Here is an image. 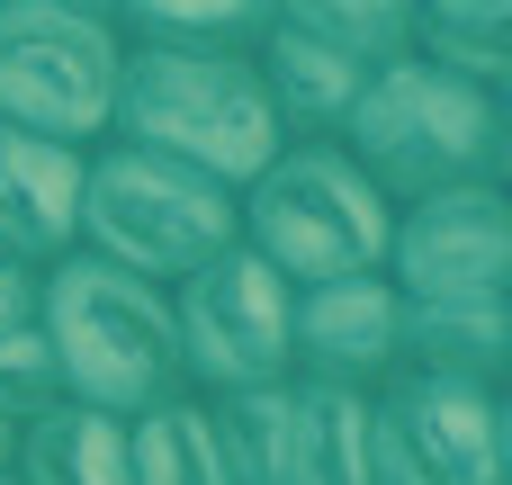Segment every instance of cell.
Here are the masks:
<instances>
[{"label":"cell","mask_w":512,"mask_h":485,"mask_svg":"<svg viewBox=\"0 0 512 485\" xmlns=\"http://www.w3.org/2000/svg\"><path fill=\"white\" fill-rule=\"evenodd\" d=\"M0 485H18V477H9V468H0Z\"/></svg>","instance_id":"24"},{"label":"cell","mask_w":512,"mask_h":485,"mask_svg":"<svg viewBox=\"0 0 512 485\" xmlns=\"http://www.w3.org/2000/svg\"><path fill=\"white\" fill-rule=\"evenodd\" d=\"M279 18L351 72H387L414 54V0H279Z\"/></svg>","instance_id":"19"},{"label":"cell","mask_w":512,"mask_h":485,"mask_svg":"<svg viewBox=\"0 0 512 485\" xmlns=\"http://www.w3.org/2000/svg\"><path fill=\"white\" fill-rule=\"evenodd\" d=\"M288 485H369V396L288 378Z\"/></svg>","instance_id":"15"},{"label":"cell","mask_w":512,"mask_h":485,"mask_svg":"<svg viewBox=\"0 0 512 485\" xmlns=\"http://www.w3.org/2000/svg\"><path fill=\"white\" fill-rule=\"evenodd\" d=\"M72 252L144 279V288H180L189 270L234 252V189L162 162V153H135V144H90V162H81V243Z\"/></svg>","instance_id":"5"},{"label":"cell","mask_w":512,"mask_h":485,"mask_svg":"<svg viewBox=\"0 0 512 485\" xmlns=\"http://www.w3.org/2000/svg\"><path fill=\"white\" fill-rule=\"evenodd\" d=\"M396 315H405V306H396L387 270L297 288V306H288V378L378 396V387L396 378Z\"/></svg>","instance_id":"10"},{"label":"cell","mask_w":512,"mask_h":485,"mask_svg":"<svg viewBox=\"0 0 512 485\" xmlns=\"http://www.w3.org/2000/svg\"><path fill=\"white\" fill-rule=\"evenodd\" d=\"M36 333L54 351L63 405L117 414L135 423L180 387V333H171V288H144L90 252H63L54 270H36Z\"/></svg>","instance_id":"1"},{"label":"cell","mask_w":512,"mask_h":485,"mask_svg":"<svg viewBox=\"0 0 512 485\" xmlns=\"http://www.w3.org/2000/svg\"><path fill=\"white\" fill-rule=\"evenodd\" d=\"M45 405H63V378H54L45 333H36V324H18V333H0V423L18 432V423H36Z\"/></svg>","instance_id":"21"},{"label":"cell","mask_w":512,"mask_h":485,"mask_svg":"<svg viewBox=\"0 0 512 485\" xmlns=\"http://www.w3.org/2000/svg\"><path fill=\"white\" fill-rule=\"evenodd\" d=\"M369 485H504V387L396 369L369 396Z\"/></svg>","instance_id":"8"},{"label":"cell","mask_w":512,"mask_h":485,"mask_svg":"<svg viewBox=\"0 0 512 485\" xmlns=\"http://www.w3.org/2000/svg\"><path fill=\"white\" fill-rule=\"evenodd\" d=\"M252 72H261V99H270V117H279L288 144H333L342 117H351V99L369 90V72H351L342 54H324L288 18H270V45L252 54Z\"/></svg>","instance_id":"13"},{"label":"cell","mask_w":512,"mask_h":485,"mask_svg":"<svg viewBox=\"0 0 512 485\" xmlns=\"http://www.w3.org/2000/svg\"><path fill=\"white\" fill-rule=\"evenodd\" d=\"M108 144H135V153H162L216 189H252L261 162L288 144L270 99H261V72L234 63V54H162V45H126L117 63V117H108Z\"/></svg>","instance_id":"2"},{"label":"cell","mask_w":512,"mask_h":485,"mask_svg":"<svg viewBox=\"0 0 512 485\" xmlns=\"http://www.w3.org/2000/svg\"><path fill=\"white\" fill-rule=\"evenodd\" d=\"M126 36L81 0H0V126L45 144H108Z\"/></svg>","instance_id":"6"},{"label":"cell","mask_w":512,"mask_h":485,"mask_svg":"<svg viewBox=\"0 0 512 485\" xmlns=\"http://www.w3.org/2000/svg\"><path fill=\"white\" fill-rule=\"evenodd\" d=\"M9 477L18 485H126V423L90 414V405H45L9 441Z\"/></svg>","instance_id":"14"},{"label":"cell","mask_w":512,"mask_h":485,"mask_svg":"<svg viewBox=\"0 0 512 485\" xmlns=\"http://www.w3.org/2000/svg\"><path fill=\"white\" fill-rule=\"evenodd\" d=\"M504 351H512V306L504 297H432V306H405L396 315V369H414V378L504 387Z\"/></svg>","instance_id":"12"},{"label":"cell","mask_w":512,"mask_h":485,"mask_svg":"<svg viewBox=\"0 0 512 485\" xmlns=\"http://www.w3.org/2000/svg\"><path fill=\"white\" fill-rule=\"evenodd\" d=\"M9 441H18V432H9V423H0V468H9Z\"/></svg>","instance_id":"23"},{"label":"cell","mask_w":512,"mask_h":485,"mask_svg":"<svg viewBox=\"0 0 512 485\" xmlns=\"http://www.w3.org/2000/svg\"><path fill=\"white\" fill-rule=\"evenodd\" d=\"M369 180H378V198L387 207H405V198H432V189H468V180H504V99L495 90H468V81H450V72H432V63H387V72H369V90L351 99V117H342V135H333Z\"/></svg>","instance_id":"3"},{"label":"cell","mask_w":512,"mask_h":485,"mask_svg":"<svg viewBox=\"0 0 512 485\" xmlns=\"http://www.w3.org/2000/svg\"><path fill=\"white\" fill-rule=\"evenodd\" d=\"M387 225H396V207L342 144H279L261 162V180L234 198V243L261 270H279L288 288L387 270Z\"/></svg>","instance_id":"4"},{"label":"cell","mask_w":512,"mask_h":485,"mask_svg":"<svg viewBox=\"0 0 512 485\" xmlns=\"http://www.w3.org/2000/svg\"><path fill=\"white\" fill-rule=\"evenodd\" d=\"M225 450L234 485H288V387H252V396H198Z\"/></svg>","instance_id":"20"},{"label":"cell","mask_w":512,"mask_h":485,"mask_svg":"<svg viewBox=\"0 0 512 485\" xmlns=\"http://www.w3.org/2000/svg\"><path fill=\"white\" fill-rule=\"evenodd\" d=\"M126 485H234L198 396H162L126 423Z\"/></svg>","instance_id":"17"},{"label":"cell","mask_w":512,"mask_h":485,"mask_svg":"<svg viewBox=\"0 0 512 485\" xmlns=\"http://www.w3.org/2000/svg\"><path fill=\"white\" fill-rule=\"evenodd\" d=\"M288 306L297 288L261 270L243 243L216 252L171 288V333H180V387L189 396H252L288 387Z\"/></svg>","instance_id":"7"},{"label":"cell","mask_w":512,"mask_h":485,"mask_svg":"<svg viewBox=\"0 0 512 485\" xmlns=\"http://www.w3.org/2000/svg\"><path fill=\"white\" fill-rule=\"evenodd\" d=\"M18 324H36V270L0 252V333H18Z\"/></svg>","instance_id":"22"},{"label":"cell","mask_w":512,"mask_h":485,"mask_svg":"<svg viewBox=\"0 0 512 485\" xmlns=\"http://www.w3.org/2000/svg\"><path fill=\"white\" fill-rule=\"evenodd\" d=\"M270 18H279V0H135V9H117V36L162 45V54H234V63H252L270 45Z\"/></svg>","instance_id":"16"},{"label":"cell","mask_w":512,"mask_h":485,"mask_svg":"<svg viewBox=\"0 0 512 485\" xmlns=\"http://www.w3.org/2000/svg\"><path fill=\"white\" fill-rule=\"evenodd\" d=\"M81 162L72 144L0 126V252L27 270H54L81 243Z\"/></svg>","instance_id":"11"},{"label":"cell","mask_w":512,"mask_h":485,"mask_svg":"<svg viewBox=\"0 0 512 485\" xmlns=\"http://www.w3.org/2000/svg\"><path fill=\"white\" fill-rule=\"evenodd\" d=\"M414 63L468 81V90H504L512 72V18L495 0H414Z\"/></svg>","instance_id":"18"},{"label":"cell","mask_w":512,"mask_h":485,"mask_svg":"<svg viewBox=\"0 0 512 485\" xmlns=\"http://www.w3.org/2000/svg\"><path fill=\"white\" fill-rule=\"evenodd\" d=\"M512 279V198L504 180H468V189H432L405 198L387 225V288L405 306L432 297H504Z\"/></svg>","instance_id":"9"}]
</instances>
